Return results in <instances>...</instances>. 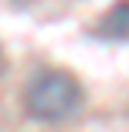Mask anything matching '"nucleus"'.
Returning <instances> with one entry per match:
<instances>
[{
    "label": "nucleus",
    "instance_id": "nucleus-1",
    "mask_svg": "<svg viewBox=\"0 0 129 132\" xmlns=\"http://www.w3.org/2000/svg\"><path fill=\"white\" fill-rule=\"evenodd\" d=\"M23 103H26V113L39 122H64L81 113L84 87L74 74L49 68V71H39L29 81Z\"/></svg>",
    "mask_w": 129,
    "mask_h": 132
},
{
    "label": "nucleus",
    "instance_id": "nucleus-2",
    "mask_svg": "<svg viewBox=\"0 0 129 132\" xmlns=\"http://www.w3.org/2000/svg\"><path fill=\"white\" fill-rule=\"evenodd\" d=\"M94 32L100 39H110V42H129V0L113 3L100 16V23H97Z\"/></svg>",
    "mask_w": 129,
    "mask_h": 132
}]
</instances>
